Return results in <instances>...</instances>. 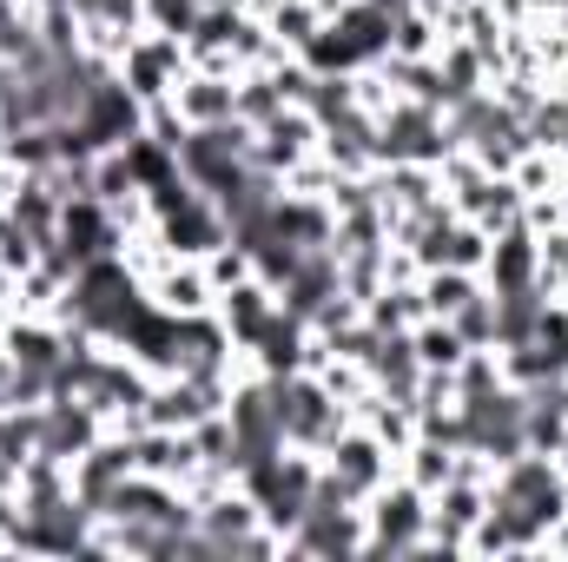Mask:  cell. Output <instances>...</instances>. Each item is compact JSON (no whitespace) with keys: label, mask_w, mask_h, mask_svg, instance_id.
Returning <instances> with one entry per match:
<instances>
[{"label":"cell","mask_w":568,"mask_h":562,"mask_svg":"<svg viewBox=\"0 0 568 562\" xmlns=\"http://www.w3.org/2000/svg\"><path fill=\"white\" fill-rule=\"evenodd\" d=\"M284 556H364V503L311 490V510L291 523Z\"/></svg>","instance_id":"cell-6"},{"label":"cell","mask_w":568,"mask_h":562,"mask_svg":"<svg viewBox=\"0 0 568 562\" xmlns=\"http://www.w3.org/2000/svg\"><path fill=\"white\" fill-rule=\"evenodd\" d=\"M324 13H331V0H272L265 7V27H272V40H278L284 53H304L311 33L324 27Z\"/></svg>","instance_id":"cell-18"},{"label":"cell","mask_w":568,"mask_h":562,"mask_svg":"<svg viewBox=\"0 0 568 562\" xmlns=\"http://www.w3.org/2000/svg\"><path fill=\"white\" fill-rule=\"evenodd\" d=\"M212 311H219V324H225L232 351L245 358V351H252V338H258V331H265V324L278 318V291H272V284H265L258 272H252V279L225 284V291L212 298Z\"/></svg>","instance_id":"cell-13"},{"label":"cell","mask_w":568,"mask_h":562,"mask_svg":"<svg viewBox=\"0 0 568 562\" xmlns=\"http://www.w3.org/2000/svg\"><path fill=\"white\" fill-rule=\"evenodd\" d=\"M145 298L159 304V311H172V318H192V311H212V272H205V259H159L152 272H145Z\"/></svg>","instance_id":"cell-14"},{"label":"cell","mask_w":568,"mask_h":562,"mask_svg":"<svg viewBox=\"0 0 568 562\" xmlns=\"http://www.w3.org/2000/svg\"><path fill=\"white\" fill-rule=\"evenodd\" d=\"M449 324H456V338H463L469 351H489V344H496V291L483 284V291H476V298L449 318Z\"/></svg>","instance_id":"cell-22"},{"label":"cell","mask_w":568,"mask_h":562,"mask_svg":"<svg viewBox=\"0 0 568 562\" xmlns=\"http://www.w3.org/2000/svg\"><path fill=\"white\" fill-rule=\"evenodd\" d=\"M456 145H449V120L443 107L429 100H390L377 113V165H443Z\"/></svg>","instance_id":"cell-5"},{"label":"cell","mask_w":568,"mask_h":562,"mask_svg":"<svg viewBox=\"0 0 568 562\" xmlns=\"http://www.w3.org/2000/svg\"><path fill=\"white\" fill-rule=\"evenodd\" d=\"M476 291H483V272H463V265H429V272H417L424 318H456Z\"/></svg>","instance_id":"cell-16"},{"label":"cell","mask_w":568,"mask_h":562,"mask_svg":"<svg viewBox=\"0 0 568 562\" xmlns=\"http://www.w3.org/2000/svg\"><path fill=\"white\" fill-rule=\"evenodd\" d=\"M185 40H172V33H133L126 40V53L113 60V73L126 80V93L140 100V107H152V100H172V87L185 80Z\"/></svg>","instance_id":"cell-7"},{"label":"cell","mask_w":568,"mask_h":562,"mask_svg":"<svg viewBox=\"0 0 568 562\" xmlns=\"http://www.w3.org/2000/svg\"><path fill=\"white\" fill-rule=\"evenodd\" d=\"M7 192H13V165L0 159V212H7Z\"/></svg>","instance_id":"cell-25"},{"label":"cell","mask_w":568,"mask_h":562,"mask_svg":"<svg viewBox=\"0 0 568 562\" xmlns=\"http://www.w3.org/2000/svg\"><path fill=\"white\" fill-rule=\"evenodd\" d=\"M120 159H126V172H133V185H140V192H159V185H172V179H179V145L152 140V133H133V140L120 145Z\"/></svg>","instance_id":"cell-19"},{"label":"cell","mask_w":568,"mask_h":562,"mask_svg":"<svg viewBox=\"0 0 568 562\" xmlns=\"http://www.w3.org/2000/svg\"><path fill=\"white\" fill-rule=\"evenodd\" d=\"M284 100V80H278V60H265V67H239V120L245 127H265Z\"/></svg>","instance_id":"cell-20"},{"label":"cell","mask_w":568,"mask_h":562,"mask_svg":"<svg viewBox=\"0 0 568 562\" xmlns=\"http://www.w3.org/2000/svg\"><path fill=\"white\" fill-rule=\"evenodd\" d=\"M113 423L100 418L87 398H73V391H53L47 404H40V436H33V450L40 456H60V463H73V456H87L100 436H106Z\"/></svg>","instance_id":"cell-8"},{"label":"cell","mask_w":568,"mask_h":562,"mask_svg":"<svg viewBox=\"0 0 568 562\" xmlns=\"http://www.w3.org/2000/svg\"><path fill=\"white\" fill-rule=\"evenodd\" d=\"M13 318H20V291H13V272H0V338H7Z\"/></svg>","instance_id":"cell-24"},{"label":"cell","mask_w":568,"mask_h":562,"mask_svg":"<svg viewBox=\"0 0 568 562\" xmlns=\"http://www.w3.org/2000/svg\"><path fill=\"white\" fill-rule=\"evenodd\" d=\"M410 344H417V364H424V371H449V378H456V364L469 358V344L456 338L449 318H417V324H410Z\"/></svg>","instance_id":"cell-21"},{"label":"cell","mask_w":568,"mask_h":562,"mask_svg":"<svg viewBox=\"0 0 568 562\" xmlns=\"http://www.w3.org/2000/svg\"><path fill=\"white\" fill-rule=\"evenodd\" d=\"M126 476H133V436H126V430H106L87 456H73V496H80L93 516L106 510V496H113Z\"/></svg>","instance_id":"cell-12"},{"label":"cell","mask_w":568,"mask_h":562,"mask_svg":"<svg viewBox=\"0 0 568 562\" xmlns=\"http://www.w3.org/2000/svg\"><path fill=\"white\" fill-rule=\"evenodd\" d=\"M390 476H397V450L357 418L317 450V490H331V496H344V503H371Z\"/></svg>","instance_id":"cell-1"},{"label":"cell","mask_w":568,"mask_h":562,"mask_svg":"<svg viewBox=\"0 0 568 562\" xmlns=\"http://www.w3.org/2000/svg\"><path fill=\"white\" fill-rule=\"evenodd\" d=\"M239 483H245V496L265 510V523L291 536V523L311 510V490H317V456L311 450H272V456H252L245 470H239Z\"/></svg>","instance_id":"cell-2"},{"label":"cell","mask_w":568,"mask_h":562,"mask_svg":"<svg viewBox=\"0 0 568 562\" xmlns=\"http://www.w3.org/2000/svg\"><path fill=\"white\" fill-rule=\"evenodd\" d=\"M67 7H73V20L87 33V53H100V60H120L126 40L145 27L140 0H67Z\"/></svg>","instance_id":"cell-15"},{"label":"cell","mask_w":568,"mask_h":562,"mask_svg":"<svg viewBox=\"0 0 568 562\" xmlns=\"http://www.w3.org/2000/svg\"><path fill=\"white\" fill-rule=\"evenodd\" d=\"M397 476H410L424 496H429V490H443V483L456 476V443H443V436H424V430H417V436H410V450L397 456Z\"/></svg>","instance_id":"cell-17"},{"label":"cell","mask_w":568,"mask_h":562,"mask_svg":"<svg viewBox=\"0 0 568 562\" xmlns=\"http://www.w3.org/2000/svg\"><path fill=\"white\" fill-rule=\"evenodd\" d=\"M272 384V404H278V423H284V443L291 450H324L344 423H351V404L317 378V371H291V378H265Z\"/></svg>","instance_id":"cell-3"},{"label":"cell","mask_w":568,"mask_h":562,"mask_svg":"<svg viewBox=\"0 0 568 562\" xmlns=\"http://www.w3.org/2000/svg\"><path fill=\"white\" fill-rule=\"evenodd\" d=\"M172 113L185 120V133L239 120V73H219V67H185V80L172 87Z\"/></svg>","instance_id":"cell-10"},{"label":"cell","mask_w":568,"mask_h":562,"mask_svg":"<svg viewBox=\"0 0 568 562\" xmlns=\"http://www.w3.org/2000/svg\"><path fill=\"white\" fill-rule=\"evenodd\" d=\"M252 159L284 179V172H297L304 159H317V120L304 113V107H278L265 127H252Z\"/></svg>","instance_id":"cell-11"},{"label":"cell","mask_w":568,"mask_h":562,"mask_svg":"<svg viewBox=\"0 0 568 562\" xmlns=\"http://www.w3.org/2000/svg\"><path fill=\"white\" fill-rule=\"evenodd\" d=\"M429 536V496L410 476H390L364 503V556H424Z\"/></svg>","instance_id":"cell-4"},{"label":"cell","mask_w":568,"mask_h":562,"mask_svg":"<svg viewBox=\"0 0 568 562\" xmlns=\"http://www.w3.org/2000/svg\"><path fill=\"white\" fill-rule=\"evenodd\" d=\"M483 284H489L496 298H509V291H542V239H536L529 219H516V225H503V232L489 239Z\"/></svg>","instance_id":"cell-9"},{"label":"cell","mask_w":568,"mask_h":562,"mask_svg":"<svg viewBox=\"0 0 568 562\" xmlns=\"http://www.w3.org/2000/svg\"><path fill=\"white\" fill-rule=\"evenodd\" d=\"M199 13H205V0H140L145 33H172V40H185L199 27Z\"/></svg>","instance_id":"cell-23"}]
</instances>
